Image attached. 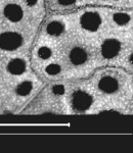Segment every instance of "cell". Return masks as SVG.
Returning a JSON list of instances; mask_svg holds the SVG:
<instances>
[{
    "instance_id": "6da1fadb",
    "label": "cell",
    "mask_w": 133,
    "mask_h": 153,
    "mask_svg": "<svg viewBox=\"0 0 133 153\" xmlns=\"http://www.w3.org/2000/svg\"><path fill=\"white\" fill-rule=\"evenodd\" d=\"M23 45V38L18 33L5 32L0 34V49L5 51H13Z\"/></svg>"
},
{
    "instance_id": "7a4b0ae2",
    "label": "cell",
    "mask_w": 133,
    "mask_h": 153,
    "mask_svg": "<svg viewBox=\"0 0 133 153\" xmlns=\"http://www.w3.org/2000/svg\"><path fill=\"white\" fill-rule=\"evenodd\" d=\"M71 102H72V106L75 110L85 111L92 105L93 99L88 93L83 92V91H77L72 95Z\"/></svg>"
},
{
    "instance_id": "3957f363",
    "label": "cell",
    "mask_w": 133,
    "mask_h": 153,
    "mask_svg": "<svg viewBox=\"0 0 133 153\" xmlns=\"http://www.w3.org/2000/svg\"><path fill=\"white\" fill-rule=\"evenodd\" d=\"M81 27L88 32H95L99 29L102 25V19L96 12L88 11L85 12L80 19Z\"/></svg>"
},
{
    "instance_id": "277c9868",
    "label": "cell",
    "mask_w": 133,
    "mask_h": 153,
    "mask_svg": "<svg viewBox=\"0 0 133 153\" xmlns=\"http://www.w3.org/2000/svg\"><path fill=\"white\" fill-rule=\"evenodd\" d=\"M121 50V43L117 39H108L102 45V54L105 58H115Z\"/></svg>"
},
{
    "instance_id": "5b68a950",
    "label": "cell",
    "mask_w": 133,
    "mask_h": 153,
    "mask_svg": "<svg viewBox=\"0 0 133 153\" xmlns=\"http://www.w3.org/2000/svg\"><path fill=\"white\" fill-rule=\"evenodd\" d=\"M70 61L74 65H83L88 59L87 51L80 46H74L69 54Z\"/></svg>"
},
{
    "instance_id": "8992f818",
    "label": "cell",
    "mask_w": 133,
    "mask_h": 153,
    "mask_svg": "<svg viewBox=\"0 0 133 153\" xmlns=\"http://www.w3.org/2000/svg\"><path fill=\"white\" fill-rule=\"evenodd\" d=\"M98 88L102 92L112 94V93H115L119 89V83L114 76H105L98 82Z\"/></svg>"
},
{
    "instance_id": "52a82bcc",
    "label": "cell",
    "mask_w": 133,
    "mask_h": 153,
    "mask_svg": "<svg viewBox=\"0 0 133 153\" xmlns=\"http://www.w3.org/2000/svg\"><path fill=\"white\" fill-rule=\"evenodd\" d=\"M23 9L19 4L16 3H9L4 7V16L10 22L18 23L23 18Z\"/></svg>"
},
{
    "instance_id": "ba28073f",
    "label": "cell",
    "mask_w": 133,
    "mask_h": 153,
    "mask_svg": "<svg viewBox=\"0 0 133 153\" xmlns=\"http://www.w3.org/2000/svg\"><path fill=\"white\" fill-rule=\"evenodd\" d=\"M26 70V62L21 58L11 59L7 65V71L14 76L22 75Z\"/></svg>"
},
{
    "instance_id": "9c48e42d",
    "label": "cell",
    "mask_w": 133,
    "mask_h": 153,
    "mask_svg": "<svg viewBox=\"0 0 133 153\" xmlns=\"http://www.w3.org/2000/svg\"><path fill=\"white\" fill-rule=\"evenodd\" d=\"M64 32V25L58 21L51 22L47 26V33L51 36H60Z\"/></svg>"
},
{
    "instance_id": "30bf717a",
    "label": "cell",
    "mask_w": 133,
    "mask_h": 153,
    "mask_svg": "<svg viewBox=\"0 0 133 153\" xmlns=\"http://www.w3.org/2000/svg\"><path fill=\"white\" fill-rule=\"evenodd\" d=\"M113 19L118 26H125V25L129 23L130 16L125 12H116L113 16Z\"/></svg>"
},
{
    "instance_id": "8fae6325",
    "label": "cell",
    "mask_w": 133,
    "mask_h": 153,
    "mask_svg": "<svg viewBox=\"0 0 133 153\" xmlns=\"http://www.w3.org/2000/svg\"><path fill=\"white\" fill-rule=\"evenodd\" d=\"M32 90V84L28 81L26 82L21 83L19 85L16 87V93L21 96H27Z\"/></svg>"
},
{
    "instance_id": "7c38bea8",
    "label": "cell",
    "mask_w": 133,
    "mask_h": 153,
    "mask_svg": "<svg viewBox=\"0 0 133 153\" xmlns=\"http://www.w3.org/2000/svg\"><path fill=\"white\" fill-rule=\"evenodd\" d=\"M52 55V51L49 47H46V46H42L38 49V57L40 59H43V60H47L51 57Z\"/></svg>"
},
{
    "instance_id": "4fadbf2b",
    "label": "cell",
    "mask_w": 133,
    "mask_h": 153,
    "mask_svg": "<svg viewBox=\"0 0 133 153\" xmlns=\"http://www.w3.org/2000/svg\"><path fill=\"white\" fill-rule=\"evenodd\" d=\"M45 71L48 76H58L61 71V66L58 63H51L46 66Z\"/></svg>"
},
{
    "instance_id": "5bb4252c",
    "label": "cell",
    "mask_w": 133,
    "mask_h": 153,
    "mask_svg": "<svg viewBox=\"0 0 133 153\" xmlns=\"http://www.w3.org/2000/svg\"><path fill=\"white\" fill-rule=\"evenodd\" d=\"M64 92H65V87L63 85H56L53 88V93L55 95H63Z\"/></svg>"
},
{
    "instance_id": "9a60e30c",
    "label": "cell",
    "mask_w": 133,
    "mask_h": 153,
    "mask_svg": "<svg viewBox=\"0 0 133 153\" xmlns=\"http://www.w3.org/2000/svg\"><path fill=\"white\" fill-rule=\"evenodd\" d=\"M58 2H60V4L64 6H68V5H71V4H73L74 2L76 1V0H58Z\"/></svg>"
},
{
    "instance_id": "2e32d148",
    "label": "cell",
    "mask_w": 133,
    "mask_h": 153,
    "mask_svg": "<svg viewBox=\"0 0 133 153\" xmlns=\"http://www.w3.org/2000/svg\"><path fill=\"white\" fill-rule=\"evenodd\" d=\"M27 1V3L29 4V5H35L36 4V2H37V0H26Z\"/></svg>"
}]
</instances>
